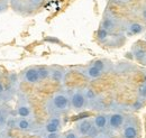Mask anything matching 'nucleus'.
Here are the masks:
<instances>
[{"label": "nucleus", "instance_id": "2", "mask_svg": "<svg viewBox=\"0 0 146 138\" xmlns=\"http://www.w3.org/2000/svg\"><path fill=\"white\" fill-rule=\"evenodd\" d=\"M87 104V100L82 90H75L70 97V107L73 110L80 111Z\"/></svg>", "mask_w": 146, "mask_h": 138}, {"label": "nucleus", "instance_id": "26", "mask_svg": "<svg viewBox=\"0 0 146 138\" xmlns=\"http://www.w3.org/2000/svg\"><path fill=\"white\" fill-rule=\"evenodd\" d=\"M143 18H144V19L146 20V8L144 9V10H143Z\"/></svg>", "mask_w": 146, "mask_h": 138}, {"label": "nucleus", "instance_id": "24", "mask_svg": "<svg viewBox=\"0 0 146 138\" xmlns=\"http://www.w3.org/2000/svg\"><path fill=\"white\" fill-rule=\"evenodd\" d=\"M5 92H6V88H5V86L0 82V96H2Z\"/></svg>", "mask_w": 146, "mask_h": 138}, {"label": "nucleus", "instance_id": "6", "mask_svg": "<svg viewBox=\"0 0 146 138\" xmlns=\"http://www.w3.org/2000/svg\"><path fill=\"white\" fill-rule=\"evenodd\" d=\"M23 79L25 82L31 83V84L38 83L40 81V79H39V75L37 72V68H28L27 70H25L24 74H23Z\"/></svg>", "mask_w": 146, "mask_h": 138}, {"label": "nucleus", "instance_id": "7", "mask_svg": "<svg viewBox=\"0 0 146 138\" xmlns=\"http://www.w3.org/2000/svg\"><path fill=\"white\" fill-rule=\"evenodd\" d=\"M138 128L134 122H126L123 126V138H137Z\"/></svg>", "mask_w": 146, "mask_h": 138}, {"label": "nucleus", "instance_id": "17", "mask_svg": "<svg viewBox=\"0 0 146 138\" xmlns=\"http://www.w3.org/2000/svg\"><path fill=\"white\" fill-rule=\"evenodd\" d=\"M137 96L139 98V100H146V84L143 83L138 86L137 89Z\"/></svg>", "mask_w": 146, "mask_h": 138}, {"label": "nucleus", "instance_id": "22", "mask_svg": "<svg viewBox=\"0 0 146 138\" xmlns=\"http://www.w3.org/2000/svg\"><path fill=\"white\" fill-rule=\"evenodd\" d=\"M46 138H61V135L58 133H47Z\"/></svg>", "mask_w": 146, "mask_h": 138}, {"label": "nucleus", "instance_id": "5", "mask_svg": "<svg viewBox=\"0 0 146 138\" xmlns=\"http://www.w3.org/2000/svg\"><path fill=\"white\" fill-rule=\"evenodd\" d=\"M62 126V120L58 116H52L47 122L45 123V131L46 133H58Z\"/></svg>", "mask_w": 146, "mask_h": 138}, {"label": "nucleus", "instance_id": "8", "mask_svg": "<svg viewBox=\"0 0 146 138\" xmlns=\"http://www.w3.org/2000/svg\"><path fill=\"white\" fill-rule=\"evenodd\" d=\"M16 112L19 117L21 118H29L32 117V109H31V105L27 104L25 100H20L17 104V108H16Z\"/></svg>", "mask_w": 146, "mask_h": 138}, {"label": "nucleus", "instance_id": "1", "mask_svg": "<svg viewBox=\"0 0 146 138\" xmlns=\"http://www.w3.org/2000/svg\"><path fill=\"white\" fill-rule=\"evenodd\" d=\"M46 107L51 115L58 116L70 109V97L64 92H57L47 101Z\"/></svg>", "mask_w": 146, "mask_h": 138}, {"label": "nucleus", "instance_id": "13", "mask_svg": "<svg viewBox=\"0 0 146 138\" xmlns=\"http://www.w3.org/2000/svg\"><path fill=\"white\" fill-rule=\"evenodd\" d=\"M143 29H144V26H143L142 24H139V23H136V21L130 23V24L128 25V31H129L130 34H133V35L141 34V33L143 32Z\"/></svg>", "mask_w": 146, "mask_h": 138}, {"label": "nucleus", "instance_id": "23", "mask_svg": "<svg viewBox=\"0 0 146 138\" xmlns=\"http://www.w3.org/2000/svg\"><path fill=\"white\" fill-rule=\"evenodd\" d=\"M5 122H6V117L3 116V112L0 110V127H2L5 125Z\"/></svg>", "mask_w": 146, "mask_h": 138}, {"label": "nucleus", "instance_id": "16", "mask_svg": "<svg viewBox=\"0 0 146 138\" xmlns=\"http://www.w3.org/2000/svg\"><path fill=\"white\" fill-rule=\"evenodd\" d=\"M37 72H38V75H39V79L40 80H45V79H48L50 78V68L38 66L37 68Z\"/></svg>", "mask_w": 146, "mask_h": 138}, {"label": "nucleus", "instance_id": "15", "mask_svg": "<svg viewBox=\"0 0 146 138\" xmlns=\"http://www.w3.org/2000/svg\"><path fill=\"white\" fill-rule=\"evenodd\" d=\"M116 27V23H115V20L113 19H111V18H105L104 20H102V23H101V28H104V29H106V31H112L113 28Z\"/></svg>", "mask_w": 146, "mask_h": 138}, {"label": "nucleus", "instance_id": "11", "mask_svg": "<svg viewBox=\"0 0 146 138\" xmlns=\"http://www.w3.org/2000/svg\"><path fill=\"white\" fill-rule=\"evenodd\" d=\"M15 127L19 129L20 131H31L33 129V122L28 118H18L15 122Z\"/></svg>", "mask_w": 146, "mask_h": 138}, {"label": "nucleus", "instance_id": "28", "mask_svg": "<svg viewBox=\"0 0 146 138\" xmlns=\"http://www.w3.org/2000/svg\"><path fill=\"white\" fill-rule=\"evenodd\" d=\"M144 83L146 84V73H145V75H144Z\"/></svg>", "mask_w": 146, "mask_h": 138}, {"label": "nucleus", "instance_id": "12", "mask_svg": "<svg viewBox=\"0 0 146 138\" xmlns=\"http://www.w3.org/2000/svg\"><path fill=\"white\" fill-rule=\"evenodd\" d=\"M83 74H84L87 78H89V79H99V78L104 74V72H102L101 70H99L98 68L93 66L91 64L90 66H88L87 69L83 70Z\"/></svg>", "mask_w": 146, "mask_h": 138}, {"label": "nucleus", "instance_id": "21", "mask_svg": "<svg viewBox=\"0 0 146 138\" xmlns=\"http://www.w3.org/2000/svg\"><path fill=\"white\" fill-rule=\"evenodd\" d=\"M134 56H135V58H137V60H143L146 56V52L144 50H142V48L136 50V51L134 52Z\"/></svg>", "mask_w": 146, "mask_h": 138}, {"label": "nucleus", "instance_id": "3", "mask_svg": "<svg viewBox=\"0 0 146 138\" xmlns=\"http://www.w3.org/2000/svg\"><path fill=\"white\" fill-rule=\"evenodd\" d=\"M125 123V116L119 112H113L108 116V126L112 130L120 129Z\"/></svg>", "mask_w": 146, "mask_h": 138}, {"label": "nucleus", "instance_id": "9", "mask_svg": "<svg viewBox=\"0 0 146 138\" xmlns=\"http://www.w3.org/2000/svg\"><path fill=\"white\" fill-rule=\"evenodd\" d=\"M65 74H66L65 73V70L62 69V68L55 66V68H51L50 69V78L54 82H58V83L63 82L64 79H65Z\"/></svg>", "mask_w": 146, "mask_h": 138}, {"label": "nucleus", "instance_id": "19", "mask_svg": "<svg viewBox=\"0 0 146 138\" xmlns=\"http://www.w3.org/2000/svg\"><path fill=\"white\" fill-rule=\"evenodd\" d=\"M92 65L96 66V68H98L99 70H101L102 72L106 71V63H105L104 60H97V61H94V62L92 63Z\"/></svg>", "mask_w": 146, "mask_h": 138}, {"label": "nucleus", "instance_id": "18", "mask_svg": "<svg viewBox=\"0 0 146 138\" xmlns=\"http://www.w3.org/2000/svg\"><path fill=\"white\" fill-rule=\"evenodd\" d=\"M108 36H109V32L104 29V28H100L97 33V37H98L99 40H106L108 38Z\"/></svg>", "mask_w": 146, "mask_h": 138}, {"label": "nucleus", "instance_id": "25", "mask_svg": "<svg viewBox=\"0 0 146 138\" xmlns=\"http://www.w3.org/2000/svg\"><path fill=\"white\" fill-rule=\"evenodd\" d=\"M42 1H43V0H32V2H33V5H34V6H38Z\"/></svg>", "mask_w": 146, "mask_h": 138}, {"label": "nucleus", "instance_id": "10", "mask_svg": "<svg viewBox=\"0 0 146 138\" xmlns=\"http://www.w3.org/2000/svg\"><path fill=\"white\" fill-rule=\"evenodd\" d=\"M92 122H93V126H94L96 129L102 130V129H105L108 126V116L107 115H102V113L97 115L93 118Z\"/></svg>", "mask_w": 146, "mask_h": 138}, {"label": "nucleus", "instance_id": "4", "mask_svg": "<svg viewBox=\"0 0 146 138\" xmlns=\"http://www.w3.org/2000/svg\"><path fill=\"white\" fill-rule=\"evenodd\" d=\"M93 128H94L93 122L90 119H83L76 123V133L79 134L80 137L89 136Z\"/></svg>", "mask_w": 146, "mask_h": 138}, {"label": "nucleus", "instance_id": "20", "mask_svg": "<svg viewBox=\"0 0 146 138\" xmlns=\"http://www.w3.org/2000/svg\"><path fill=\"white\" fill-rule=\"evenodd\" d=\"M63 138H80V136H79V134L76 133V130L70 129V130H68V131L64 133Z\"/></svg>", "mask_w": 146, "mask_h": 138}, {"label": "nucleus", "instance_id": "14", "mask_svg": "<svg viewBox=\"0 0 146 138\" xmlns=\"http://www.w3.org/2000/svg\"><path fill=\"white\" fill-rule=\"evenodd\" d=\"M83 93H84V97H86V100L87 102H93L96 101L97 99V94L94 92V90L91 89V88H87L83 90Z\"/></svg>", "mask_w": 146, "mask_h": 138}, {"label": "nucleus", "instance_id": "27", "mask_svg": "<svg viewBox=\"0 0 146 138\" xmlns=\"http://www.w3.org/2000/svg\"><path fill=\"white\" fill-rule=\"evenodd\" d=\"M2 10H3V7H2V6H1V5H0V13H1V11H2Z\"/></svg>", "mask_w": 146, "mask_h": 138}]
</instances>
